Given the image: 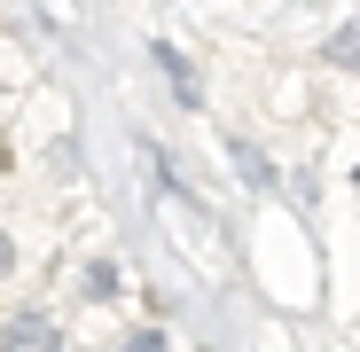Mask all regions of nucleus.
<instances>
[{
  "mask_svg": "<svg viewBox=\"0 0 360 352\" xmlns=\"http://www.w3.org/2000/svg\"><path fill=\"white\" fill-rule=\"evenodd\" d=\"M0 352H63V329H55V313H39V306H16L8 321H0Z\"/></svg>",
  "mask_w": 360,
  "mask_h": 352,
  "instance_id": "1",
  "label": "nucleus"
},
{
  "mask_svg": "<svg viewBox=\"0 0 360 352\" xmlns=\"http://www.w3.org/2000/svg\"><path fill=\"white\" fill-rule=\"evenodd\" d=\"M149 55H157V71L172 79V94H180V102H196V94H204V86H196V63H188V55H180V47H165V39H157Z\"/></svg>",
  "mask_w": 360,
  "mask_h": 352,
  "instance_id": "2",
  "label": "nucleus"
},
{
  "mask_svg": "<svg viewBox=\"0 0 360 352\" xmlns=\"http://www.w3.org/2000/svg\"><path fill=\"white\" fill-rule=\"evenodd\" d=\"M126 352H165V337H157V329H134V337H126Z\"/></svg>",
  "mask_w": 360,
  "mask_h": 352,
  "instance_id": "3",
  "label": "nucleus"
},
{
  "mask_svg": "<svg viewBox=\"0 0 360 352\" xmlns=\"http://www.w3.org/2000/svg\"><path fill=\"white\" fill-rule=\"evenodd\" d=\"M16 274V243H8V227H0V282Z\"/></svg>",
  "mask_w": 360,
  "mask_h": 352,
  "instance_id": "4",
  "label": "nucleus"
}]
</instances>
